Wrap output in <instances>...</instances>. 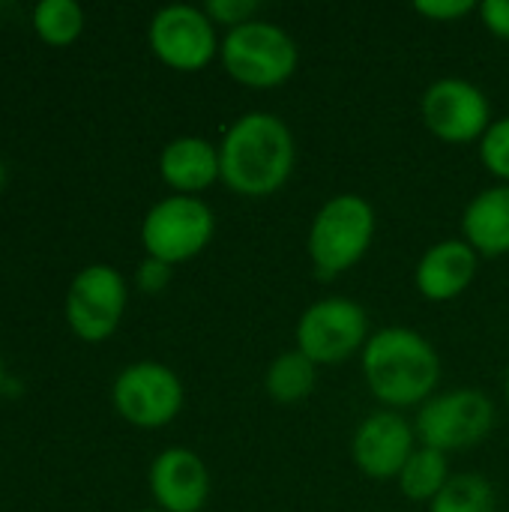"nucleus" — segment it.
<instances>
[{"mask_svg": "<svg viewBox=\"0 0 509 512\" xmlns=\"http://www.w3.org/2000/svg\"><path fill=\"white\" fill-rule=\"evenodd\" d=\"M297 141L291 126L273 111H243L219 138L222 183L240 198H270L294 174Z\"/></svg>", "mask_w": 509, "mask_h": 512, "instance_id": "1", "label": "nucleus"}, {"mask_svg": "<svg viewBox=\"0 0 509 512\" xmlns=\"http://www.w3.org/2000/svg\"><path fill=\"white\" fill-rule=\"evenodd\" d=\"M360 372L369 393L387 411H405L426 405L441 384V357L435 345L414 327L390 324L372 330Z\"/></svg>", "mask_w": 509, "mask_h": 512, "instance_id": "2", "label": "nucleus"}, {"mask_svg": "<svg viewBox=\"0 0 509 512\" xmlns=\"http://www.w3.org/2000/svg\"><path fill=\"white\" fill-rule=\"evenodd\" d=\"M378 231V213L372 201L357 192H339L327 198L309 222L306 252L318 276L333 279L354 270L372 249Z\"/></svg>", "mask_w": 509, "mask_h": 512, "instance_id": "3", "label": "nucleus"}, {"mask_svg": "<svg viewBox=\"0 0 509 512\" xmlns=\"http://www.w3.org/2000/svg\"><path fill=\"white\" fill-rule=\"evenodd\" d=\"M219 60L231 81L249 90H273L294 78L300 48L282 24L252 18L222 36Z\"/></svg>", "mask_w": 509, "mask_h": 512, "instance_id": "4", "label": "nucleus"}, {"mask_svg": "<svg viewBox=\"0 0 509 512\" xmlns=\"http://www.w3.org/2000/svg\"><path fill=\"white\" fill-rule=\"evenodd\" d=\"M297 351H303L318 369L321 366H342L363 354L372 324L366 309L351 297H321L309 303L297 318Z\"/></svg>", "mask_w": 509, "mask_h": 512, "instance_id": "5", "label": "nucleus"}, {"mask_svg": "<svg viewBox=\"0 0 509 512\" xmlns=\"http://www.w3.org/2000/svg\"><path fill=\"white\" fill-rule=\"evenodd\" d=\"M498 423V408L495 402L474 387H459V390H444L435 393L426 405L417 408L414 417V432L423 447L441 450V453H456L483 444Z\"/></svg>", "mask_w": 509, "mask_h": 512, "instance_id": "6", "label": "nucleus"}, {"mask_svg": "<svg viewBox=\"0 0 509 512\" xmlns=\"http://www.w3.org/2000/svg\"><path fill=\"white\" fill-rule=\"evenodd\" d=\"M216 234L213 207L195 195H168L156 201L141 222V243L150 258L186 264L198 258Z\"/></svg>", "mask_w": 509, "mask_h": 512, "instance_id": "7", "label": "nucleus"}, {"mask_svg": "<svg viewBox=\"0 0 509 512\" xmlns=\"http://www.w3.org/2000/svg\"><path fill=\"white\" fill-rule=\"evenodd\" d=\"M147 42L156 60L174 72H201L219 57L222 48L219 27L210 21L204 6L192 3L162 6L150 18Z\"/></svg>", "mask_w": 509, "mask_h": 512, "instance_id": "8", "label": "nucleus"}, {"mask_svg": "<svg viewBox=\"0 0 509 512\" xmlns=\"http://www.w3.org/2000/svg\"><path fill=\"white\" fill-rule=\"evenodd\" d=\"M114 411L138 429H162L180 417L186 390L180 375L156 360H138L126 366L111 387Z\"/></svg>", "mask_w": 509, "mask_h": 512, "instance_id": "9", "label": "nucleus"}, {"mask_svg": "<svg viewBox=\"0 0 509 512\" xmlns=\"http://www.w3.org/2000/svg\"><path fill=\"white\" fill-rule=\"evenodd\" d=\"M420 117L444 144H477L495 120L486 90L456 75L435 78L423 90Z\"/></svg>", "mask_w": 509, "mask_h": 512, "instance_id": "10", "label": "nucleus"}, {"mask_svg": "<svg viewBox=\"0 0 509 512\" xmlns=\"http://www.w3.org/2000/svg\"><path fill=\"white\" fill-rule=\"evenodd\" d=\"M129 303V288L120 270L87 264L75 273L66 291V321L81 342H105L117 333Z\"/></svg>", "mask_w": 509, "mask_h": 512, "instance_id": "11", "label": "nucleus"}, {"mask_svg": "<svg viewBox=\"0 0 509 512\" xmlns=\"http://www.w3.org/2000/svg\"><path fill=\"white\" fill-rule=\"evenodd\" d=\"M417 444L420 441L414 423L402 411L381 408L357 423L351 438V462L363 477L375 483H387L399 477Z\"/></svg>", "mask_w": 509, "mask_h": 512, "instance_id": "12", "label": "nucleus"}, {"mask_svg": "<svg viewBox=\"0 0 509 512\" xmlns=\"http://www.w3.org/2000/svg\"><path fill=\"white\" fill-rule=\"evenodd\" d=\"M147 486L162 512H201L210 501V471L189 447L162 450L147 471Z\"/></svg>", "mask_w": 509, "mask_h": 512, "instance_id": "13", "label": "nucleus"}, {"mask_svg": "<svg viewBox=\"0 0 509 512\" xmlns=\"http://www.w3.org/2000/svg\"><path fill=\"white\" fill-rule=\"evenodd\" d=\"M477 270H480V255L462 237H447L432 243L420 255L414 267V285L423 300L450 303L474 285Z\"/></svg>", "mask_w": 509, "mask_h": 512, "instance_id": "14", "label": "nucleus"}, {"mask_svg": "<svg viewBox=\"0 0 509 512\" xmlns=\"http://www.w3.org/2000/svg\"><path fill=\"white\" fill-rule=\"evenodd\" d=\"M159 177L171 189V195H195L207 192L222 180L219 168V144L204 135H177L159 153Z\"/></svg>", "mask_w": 509, "mask_h": 512, "instance_id": "15", "label": "nucleus"}, {"mask_svg": "<svg viewBox=\"0 0 509 512\" xmlns=\"http://www.w3.org/2000/svg\"><path fill=\"white\" fill-rule=\"evenodd\" d=\"M462 240L480 258L509 255V183L480 189L462 213Z\"/></svg>", "mask_w": 509, "mask_h": 512, "instance_id": "16", "label": "nucleus"}, {"mask_svg": "<svg viewBox=\"0 0 509 512\" xmlns=\"http://www.w3.org/2000/svg\"><path fill=\"white\" fill-rule=\"evenodd\" d=\"M318 366L297 348L279 351L264 372V393L276 405H300L315 393Z\"/></svg>", "mask_w": 509, "mask_h": 512, "instance_id": "17", "label": "nucleus"}, {"mask_svg": "<svg viewBox=\"0 0 509 512\" xmlns=\"http://www.w3.org/2000/svg\"><path fill=\"white\" fill-rule=\"evenodd\" d=\"M453 471H450V456L432 447L417 444V450L408 456L405 468L396 477V486L402 492V498H408L411 504H432L441 489L450 483Z\"/></svg>", "mask_w": 509, "mask_h": 512, "instance_id": "18", "label": "nucleus"}, {"mask_svg": "<svg viewBox=\"0 0 509 512\" xmlns=\"http://www.w3.org/2000/svg\"><path fill=\"white\" fill-rule=\"evenodd\" d=\"M429 512H498V492L486 474L459 471L429 504Z\"/></svg>", "mask_w": 509, "mask_h": 512, "instance_id": "19", "label": "nucleus"}, {"mask_svg": "<svg viewBox=\"0 0 509 512\" xmlns=\"http://www.w3.org/2000/svg\"><path fill=\"white\" fill-rule=\"evenodd\" d=\"M33 30L48 45H72L84 30V9L75 0H39L33 9Z\"/></svg>", "mask_w": 509, "mask_h": 512, "instance_id": "20", "label": "nucleus"}, {"mask_svg": "<svg viewBox=\"0 0 509 512\" xmlns=\"http://www.w3.org/2000/svg\"><path fill=\"white\" fill-rule=\"evenodd\" d=\"M477 153H480L483 168L498 183H509V114L492 120L486 135L477 141Z\"/></svg>", "mask_w": 509, "mask_h": 512, "instance_id": "21", "label": "nucleus"}, {"mask_svg": "<svg viewBox=\"0 0 509 512\" xmlns=\"http://www.w3.org/2000/svg\"><path fill=\"white\" fill-rule=\"evenodd\" d=\"M258 9H261L258 0H210L204 6L210 21L216 27H222L225 33L240 27V24H246V21H252V18H258Z\"/></svg>", "mask_w": 509, "mask_h": 512, "instance_id": "22", "label": "nucleus"}, {"mask_svg": "<svg viewBox=\"0 0 509 512\" xmlns=\"http://www.w3.org/2000/svg\"><path fill=\"white\" fill-rule=\"evenodd\" d=\"M477 6L480 3H474V0H417L414 3V12L423 15L426 21L450 24V21H462V18L474 15Z\"/></svg>", "mask_w": 509, "mask_h": 512, "instance_id": "23", "label": "nucleus"}, {"mask_svg": "<svg viewBox=\"0 0 509 512\" xmlns=\"http://www.w3.org/2000/svg\"><path fill=\"white\" fill-rule=\"evenodd\" d=\"M174 279V267L159 261V258H144L135 270V285L144 291V294H162Z\"/></svg>", "mask_w": 509, "mask_h": 512, "instance_id": "24", "label": "nucleus"}, {"mask_svg": "<svg viewBox=\"0 0 509 512\" xmlns=\"http://www.w3.org/2000/svg\"><path fill=\"white\" fill-rule=\"evenodd\" d=\"M477 15L495 39L509 42V0H483L477 6Z\"/></svg>", "mask_w": 509, "mask_h": 512, "instance_id": "25", "label": "nucleus"}, {"mask_svg": "<svg viewBox=\"0 0 509 512\" xmlns=\"http://www.w3.org/2000/svg\"><path fill=\"white\" fill-rule=\"evenodd\" d=\"M504 396H507V408H509V366H507V375H504Z\"/></svg>", "mask_w": 509, "mask_h": 512, "instance_id": "26", "label": "nucleus"}, {"mask_svg": "<svg viewBox=\"0 0 509 512\" xmlns=\"http://www.w3.org/2000/svg\"><path fill=\"white\" fill-rule=\"evenodd\" d=\"M3 183H6V168H3V159H0V189H3Z\"/></svg>", "mask_w": 509, "mask_h": 512, "instance_id": "27", "label": "nucleus"}, {"mask_svg": "<svg viewBox=\"0 0 509 512\" xmlns=\"http://www.w3.org/2000/svg\"><path fill=\"white\" fill-rule=\"evenodd\" d=\"M0 387H3V363H0Z\"/></svg>", "mask_w": 509, "mask_h": 512, "instance_id": "28", "label": "nucleus"}, {"mask_svg": "<svg viewBox=\"0 0 509 512\" xmlns=\"http://www.w3.org/2000/svg\"><path fill=\"white\" fill-rule=\"evenodd\" d=\"M138 512H162V510H156V507H150V510H138Z\"/></svg>", "mask_w": 509, "mask_h": 512, "instance_id": "29", "label": "nucleus"}]
</instances>
